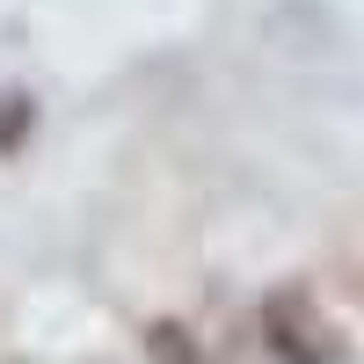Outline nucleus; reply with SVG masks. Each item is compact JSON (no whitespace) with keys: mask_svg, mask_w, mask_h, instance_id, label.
Returning <instances> with one entry per match:
<instances>
[{"mask_svg":"<svg viewBox=\"0 0 364 364\" xmlns=\"http://www.w3.org/2000/svg\"><path fill=\"white\" fill-rule=\"evenodd\" d=\"M262 350L277 357V364H343L336 328L321 321V306L299 284H284V291L262 299Z\"/></svg>","mask_w":364,"mask_h":364,"instance_id":"1","label":"nucleus"},{"mask_svg":"<svg viewBox=\"0 0 364 364\" xmlns=\"http://www.w3.org/2000/svg\"><path fill=\"white\" fill-rule=\"evenodd\" d=\"M146 357H154V364H204L197 336L182 321H154V328H146Z\"/></svg>","mask_w":364,"mask_h":364,"instance_id":"2","label":"nucleus"},{"mask_svg":"<svg viewBox=\"0 0 364 364\" xmlns=\"http://www.w3.org/2000/svg\"><path fill=\"white\" fill-rule=\"evenodd\" d=\"M29 124H37V109H29V95H15V87H0V154H15V146L29 139Z\"/></svg>","mask_w":364,"mask_h":364,"instance_id":"3","label":"nucleus"}]
</instances>
